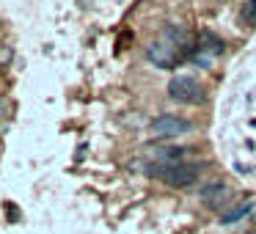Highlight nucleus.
I'll use <instances>...</instances> for the list:
<instances>
[{
  "instance_id": "nucleus-1",
  "label": "nucleus",
  "mask_w": 256,
  "mask_h": 234,
  "mask_svg": "<svg viewBox=\"0 0 256 234\" xmlns=\"http://www.w3.org/2000/svg\"><path fill=\"white\" fill-rule=\"evenodd\" d=\"M149 176H157L160 182H166L168 188H190L198 179L201 166L198 162H176V166H149L146 168Z\"/></svg>"
},
{
  "instance_id": "nucleus-2",
  "label": "nucleus",
  "mask_w": 256,
  "mask_h": 234,
  "mask_svg": "<svg viewBox=\"0 0 256 234\" xmlns=\"http://www.w3.org/2000/svg\"><path fill=\"white\" fill-rule=\"evenodd\" d=\"M168 96L174 102H182V105H196V102L204 100V91L193 78H174L168 83Z\"/></svg>"
},
{
  "instance_id": "nucleus-3",
  "label": "nucleus",
  "mask_w": 256,
  "mask_h": 234,
  "mask_svg": "<svg viewBox=\"0 0 256 234\" xmlns=\"http://www.w3.org/2000/svg\"><path fill=\"white\" fill-rule=\"evenodd\" d=\"M190 130H193V124L188 122V118H179V116H171V113H166V116H157L154 122H152V135L154 138H176V135H188Z\"/></svg>"
},
{
  "instance_id": "nucleus-4",
  "label": "nucleus",
  "mask_w": 256,
  "mask_h": 234,
  "mask_svg": "<svg viewBox=\"0 0 256 234\" xmlns=\"http://www.w3.org/2000/svg\"><path fill=\"white\" fill-rule=\"evenodd\" d=\"M146 58L160 69H174L182 56H179V50L174 44H168L166 39H157V42H152V44L146 47Z\"/></svg>"
},
{
  "instance_id": "nucleus-5",
  "label": "nucleus",
  "mask_w": 256,
  "mask_h": 234,
  "mask_svg": "<svg viewBox=\"0 0 256 234\" xmlns=\"http://www.w3.org/2000/svg\"><path fill=\"white\" fill-rule=\"evenodd\" d=\"M198 198L204 201L210 210H220V206L228 204V198H232V190H228L226 184L220 182V179H210V182H206L204 188L198 190Z\"/></svg>"
},
{
  "instance_id": "nucleus-6",
  "label": "nucleus",
  "mask_w": 256,
  "mask_h": 234,
  "mask_svg": "<svg viewBox=\"0 0 256 234\" xmlns=\"http://www.w3.org/2000/svg\"><path fill=\"white\" fill-rule=\"evenodd\" d=\"M152 160L157 162V166H176V162H182V154L184 149H176V146H168V149H162V146H157V149L149 152Z\"/></svg>"
},
{
  "instance_id": "nucleus-7",
  "label": "nucleus",
  "mask_w": 256,
  "mask_h": 234,
  "mask_svg": "<svg viewBox=\"0 0 256 234\" xmlns=\"http://www.w3.org/2000/svg\"><path fill=\"white\" fill-rule=\"evenodd\" d=\"M250 210H254V204H250V201H245V204H237V206H234V210L223 212V215H220V223H223V226H232V223L242 220V218L248 215Z\"/></svg>"
},
{
  "instance_id": "nucleus-8",
  "label": "nucleus",
  "mask_w": 256,
  "mask_h": 234,
  "mask_svg": "<svg viewBox=\"0 0 256 234\" xmlns=\"http://www.w3.org/2000/svg\"><path fill=\"white\" fill-rule=\"evenodd\" d=\"M242 20H245V22H256V0H245Z\"/></svg>"
}]
</instances>
